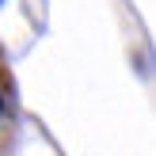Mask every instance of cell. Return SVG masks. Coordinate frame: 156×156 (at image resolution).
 <instances>
[{
    "instance_id": "1",
    "label": "cell",
    "mask_w": 156,
    "mask_h": 156,
    "mask_svg": "<svg viewBox=\"0 0 156 156\" xmlns=\"http://www.w3.org/2000/svg\"><path fill=\"white\" fill-rule=\"evenodd\" d=\"M15 76L12 65H8L4 50H0V152L8 149V141L15 137Z\"/></svg>"
}]
</instances>
